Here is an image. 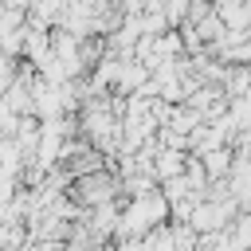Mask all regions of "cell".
I'll list each match as a JSON object with an SVG mask.
<instances>
[{"instance_id":"cell-4","label":"cell","mask_w":251,"mask_h":251,"mask_svg":"<svg viewBox=\"0 0 251 251\" xmlns=\"http://www.w3.org/2000/svg\"><path fill=\"white\" fill-rule=\"evenodd\" d=\"M200 161H204V169H208V176H212V180H216V176H227V173H231V165H235V145L208 149V153H200Z\"/></svg>"},{"instance_id":"cell-2","label":"cell","mask_w":251,"mask_h":251,"mask_svg":"<svg viewBox=\"0 0 251 251\" xmlns=\"http://www.w3.org/2000/svg\"><path fill=\"white\" fill-rule=\"evenodd\" d=\"M51 31H55V27H47V24H39V20H27L20 59H27V63H35V67H39V63L51 55Z\"/></svg>"},{"instance_id":"cell-3","label":"cell","mask_w":251,"mask_h":251,"mask_svg":"<svg viewBox=\"0 0 251 251\" xmlns=\"http://www.w3.org/2000/svg\"><path fill=\"white\" fill-rule=\"evenodd\" d=\"M184 169H188V149H169V145H161V149L153 153V176H157V180L180 176Z\"/></svg>"},{"instance_id":"cell-7","label":"cell","mask_w":251,"mask_h":251,"mask_svg":"<svg viewBox=\"0 0 251 251\" xmlns=\"http://www.w3.org/2000/svg\"><path fill=\"white\" fill-rule=\"evenodd\" d=\"M165 12H169V24L180 27L184 16H188V0H165Z\"/></svg>"},{"instance_id":"cell-6","label":"cell","mask_w":251,"mask_h":251,"mask_svg":"<svg viewBox=\"0 0 251 251\" xmlns=\"http://www.w3.org/2000/svg\"><path fill=\"white\" fill-rule=\"evenodd\" d=\"M16 75H20V55H8V51H0V94L16 82Z\"/></svg>"},{"instance_id":"cell-1","label":"cell","mask_w":251,"mask_h":251,"mask_svg":"<svg viewBox=\"0 0 251 251\" xmlns=\"http://www.w3.org/2000/svg\"><path fill=\"white\" fill-rule=\"evenodd\" d=\"M71 196H75L82 208L118 200V196H126V188H122V173H114L110 165H102V169H94V173H82V176L71 180Z\"/></svg>"},{"instance_id":"cell-5","label":"cell","mask_w":251,"mask_h":251,"mask_svg":"<svg viewBox=\"0 0 251 251\" xmlns=\"http://www.w3.org/2000/svg\"><path fill=\"white\" fill-rule=\"evenodd\" d=\"M231 247H251V208H243L235 220H231Z\"/></svg>"}]
</instances>
